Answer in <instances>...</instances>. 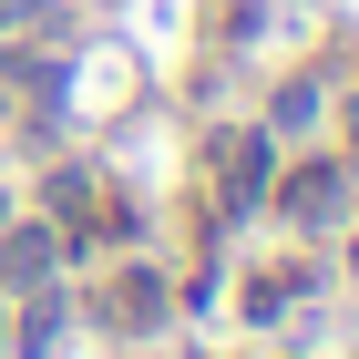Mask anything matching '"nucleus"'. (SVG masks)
Returning <instances> with one entry per match:
<instances>
[{
	"label": "nucleus",
	"mask_w": 359,
	"mask_h": 359,
	"mask_svg": "<svg viewBox=\"0 0 359 359\" xmlns=\"http://www.w3.org/2000/svg\"><path fill=\"white\" fill-rule=\"evenodd\" d=\"M52 267H62V236L52 226H0V287H52Z\"/></svg>",
	"instance_id": "1"
},
{
	"label": "nucleus",
	"mask_w": 359,
	"mask_h": 359,
	"mask_svg": "<svg viewBox=\"0 0 359 359\" xmlns=\"http://www.w3.org/2000/svg\"><path fill=\"white\" fill-rule=\"evenodd\" d=\"M103 329H123V339L165 329V277H154V267H123V277L103 287Z\"/></svg>",
	"instance_id": "2"
},
{
	"label": "nucleus",
	"mask_w": 359,
	"mask_h": 359,
	"mask_svg": "<svg viewBox=\"0 0 359 359\" xmlns=\"http://www.w3.org/2000/svg\"><path fill=\"white\" fill-rule=\"evenodd\" d=\"M216 195L226 205H257L267 195V134H216Z\"/></svg>",
	"instance_id": "3"
},
{
	"label": "nucleus",
	"mask_w": 359,
	"mask_h": 359,
	"mask_svg": "<svg viewBox=\"0 0 359 359\" xmlns=\"http://www.w3.org/2000/svg\"><path fill=\"white\" fill-rule=\"evenodd\" d=\"M277 195H287V216H298V226H329V216H339V195H349V175H339V165H298Z\"/></svg>",
	"instance_id": "4"
},
{
	"label": "nucleus",
	"mask_w": 359,
	"mask_h": 359,
	"mask_svg": "<svg viewBox=\"0 0 359 359\" xmlns=\"http://www.w3.org/2000/svg\"><path fill=\"white\" fill-rule=\"evenodd\" d=\"M52 339H62V298H52V287H31V308H21V349L41 359Z\"/></svg>",
	"instance_id": "5"
},
{
	"label": "nucleus",
	"mask_w": 359,
	"mask_h": 359,
	"mask_svg": "<svg viewBox=\"0 0 359 359\" xmlns=\"http://www.w3.org/2000/svg\"><path fill=\"white\" fill-rule=\"evenodd\" d=\"M308 123H318V83H287L277 93V134H308Z\"/></svg>",
	"instance_id": "6"
},
{
	"label": "nucleus",
	"mask_w": 359,
	"mask_h": 359,
	"mask_svg": "<svg viewBox=\"0 0 359 359\" xmlns=\"http://www.w3.org/2000/svg\"><path fill=\"white\" fill-rule=\"evenodd\" d=\"M21 11H31V0H0V31H11V21H21Z\"/></svg>",
	"instance_id": "7"
},
{
	"label": "nucleus",
	"mask_w": 359,
	"mask_h": 359,
	"mask_svg": "<svg viewBox=\"0 0 359 359\" xmlns=\"http://www.w3.org/2000/svg\"><path fill=\"white\" fill-rule=\"evenodd\" d=\"M0 226H11V205H0Z\"/></svg>",
	"instance_id": "8"
}]
</instances>
